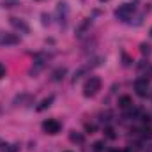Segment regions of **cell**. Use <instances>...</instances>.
I'll return each mask as SVG.
<instances>
[{"instance_id":"6da1fadb","label":"cell","mask_w":152,"mask_h":152,"mask_svg":"<svg viewBox=\"0 0 152 152\" xmlns=\"http://www.w3.org/2000/svg\"><path fill=\"white\" fill-rule=\"evenodd\" d=\"M136 11V2H127V4H122L118 5V9H115V18L120 20V21H127L133 18Z\"/></svg>"},{"instance_id":"7a4b0ae2","label":"cell","mask_w":152,"mask_h":152,"mask_svg":"<svg viewBox=\"0 0 152 152\" xmlns=\"http://www.w3.org/2000/svg\"><path fill=\"white\" fill-rule=\"evenodd\" d=\"M99 90H101V78H97V76H90L83 85V96L85 97H92Z\"/></svg>"},{"instance_id":"3957f363","label":"cell","mask_w":152,"mask_h":152,"mask_svg":"<svg viewBox=\"0 0 152 152\" xmlns=\"http://www.w3.org/2000/svg\"><path fill=\"white\" fill-rule=\"evenodd\" d=\"M48 58H50V57H48L46 53H37L36 58H34V66H32V69H30V76H37L39 73L44 69Z\"/></svg>"},{"instance_id":"277c9868","label":"cell","mask_w":152,"mask_h":152,"mask_svg":"<svg viewBox=\"0 0 152 152\" xmlns=\"http://www.w3.org/2000/svg\"><path fill=\"white\" fill-rule=\"evenodd\" d=\"M134 90H136V96L140 97H147L149 96V80L147 78H138L134 81Z\"/></svg>"},{"instance_id":"5b68a950","label":"cell","mask_w":152,"mask_h":152,"mask_svg":"<svg viewBox=\"0 0 152 152\" xmlns=\"http://www.w3.org/2000/svg\"><path fill=\"white\" fill-rule=\"evenodd\" d=\"M42 129H44L48 134H58L60 129H62V124H60L57 118H48V120H44Z\"/></svg>"},{"instance_id":"8992f818","label":"cell","mask_w":152,"mask_h":152,"mask_svg":"<svg viewBox=\"0 0 152 152\" xmlns=\"http://www.w3.org/2000/svg\"><path fill=\"white\" fill-rule=\"evenodd\" d=\"M18 42H20V37L16 34H9L0 28V46H9V44H18Z\"/></svg>"},{"instance_id":"52a82bcc","label":"cell","mask_w":152,"mask_h":152,"mask_svg":"<svg viewBox=\"0 0 152 152\" xmlns=\"http://www.w3.org/2000/svg\"><path fill=\"white\" fill-rule=\"evenodd\" d=\"M9 21H11V25H12L16 30L23 32V34H28V32H30V27H28V25H27V23H25L21 18H11Z\"/></svg>"},{"instance_id":"ba28073f","label":"cell","mask_w":152,"mask_h":152,"mask_svg":"<svg viewBox=\"0 0 152 152\" xmlns=\"http://www.w3.org/2000/svg\"><path fill=\"white\" fill-rule=\"evenodd\" d=\"M67 14H69V7H67V4H66V2H58V4H57V18L62 21V20L67 18Z\"/></svg>"},{"instance_id":"9c48e42d","label":"cell","mask_w":152,"mask_h":152,"mask_svg":"<svg viewBox=\"0 0 152 152\" xmlns=\"http://www.w3.org/2000/svg\"><path fill=\"white\" fill-rule=\"evenodd\" d=\"M30 101H32V96H30V94H21V96H18V97L14 99V104H16V106H27Z\"/></svg>"},{"instance_id":"30bf717a","label":"cell","mask_w":152,"mask_h":152,"mask_svg":"<svg viewBox=\"0 0 152 152\" xmlns=\"http://www.w3.org/2000/svg\"><path fill=\"white\" fill-rule=\"evenodd\" d=\"M66 73H67L66 67H57V69L51 73V81H62L64 76H66Z\"/></svg>"},{"instance_id":"8fae6325","label":"cell","mask_w":152,"mask_h":152,"mask_svg":"<svg viewBox=\"0 0 152 152\" xmlns=\"http://www.w3.org/2000/svg\"><path fill=\"white\" fill-rule=\"evenodd\" d=\"M118 106H120L122 110H131V108H133V99H131L129 96H122V97L118 99Z\"/></svg>"},{"instance_id":"7c38bea8","label":"cell","mask_w":152,"mask_h":152,"mask_svg":"<svg viewBox=\"0 0 152 152\" xmlns=\"http://www.w3.org/2000/svg\"><path fill=\"white\" fill-rule=\"evenodd\" d=\"M69 140H71L73 143H80V145H81L85 138H83V134H81V133H78V131H73V133L69 134Z\"/></svg>"},{"instance_id":"4fadbf2b","label":"cell","mask_w":152,"mask_h":152,"mask_svg":"<svg viewBox=\"0 0 152 152\" xmlns=\"http://www.w3.org/2000/svg\"><path fill=\"white\" fill-rule=\"evenodd\" d=\"M51 103H53V96H50L48 99H44V101H42V103L39 104V106H37V112H42V110H46V108H48V106H50Z\"/></svg>"},{"instance_id":"5bb4252c","label":"cell","mask_w":152,"mask_h":152,"mask_svg":"<svg viewBox=\"0 0 152 152\" xmlns=\"http://www.w3.org/2000/svg\"><path fill=\"white\" fill-rule=\"evenodd\" d=\"M4 149H2V152H18V149H20V145H2Z\"/></svg>"},{"instance_id":"9a60e30c","label":"cell","mask_w":152,"mask_h":152,"mask_svg":"<svg viewBox=\"0 0 152 152\" xmlns=\"http://www.w3.org/2000/svg\"><path fill=\"white\" fill-rule=\"evenodd\" d=\"M142 136L151 140V138H152V127H147V126H145V127L142 129Z\"/></svg>"},{"instance_id":"2e32d148","label":"cell","mask_w":152,"mask_h":152,"mask_svg":"<svg viewBox=\"0 0 152 152\" xmlns=\"http://www.w3.org/2000/svg\"><path fill=\"white\" fill-rule=\"evenodd\" d=\"M104 151V142H96L94 143V152H103Z\"/></svg>"},{"instance_id":"e0dca14e","label":"cell","mask_w":152,"mask_h":152,"mask_svg":"<svg viewBox=\"0 0 152 152\" xmlns=\"http://www.w3.org/2000/svg\"><path fill=\"white\" fill-rule=\"evenodd\" d=\"M104 133H106V138H110V140H115V131L112 127H106L104 129Z\"/></svg>"},{"instance_id":"ac0fdd59","label":"cell","mask_w":152,"mask_h":152,"mask_svg":"<svg viewBox=\"0 0 152 152\" xmlns=\"http://www.w3.org/2000/svg\"><path fill=\"white\" fill-rule=\"evenodd\" d=\"M140 50H142V53H147V55L151 53V46H149V44H142Z\"/></svg>"},{"instance_id":"d6986e66","label":"cell","mask_w":152,"mask_h":152,"mask_svg":"<svg viewBox=\"0 0 152 152\" xmlns=\"http://www.w3.org/2000/svg\"><path fill=\"white\" fill-rule=\"evenodd\" d=\"M5 73H7V71H5V66H4V64H0V78H4Z\"/></svg>"},{"instance_id":"ffe728a7","label":"cell","mask_w":152,"mask_h":152,"mask_svg":"<svg viewBox=\"0 0 152 152\" xmlns=\"http://www.w3.org/2000/svg\"><path fill=\"white\" fill-rule=\"evenodd\" d=\"M42 23H44V25L50 23V16H48V14H42Z\"/></svg>"},{"instance_id":"44dd1931","label":"cell","mask_w":152,"mask_h":152,"mask_svg":"<svg viewBox=\"0 0 152 152\" xmlns=\"http://www.w3.org/2000/svg\"><path fill=\"white\" fill-rule=\"evenodd\" d=\"M85 127H87V131H94V129H96V126H90V124H87Z\"/></svg>"},{"instance_id":"7402d4cb","label":"cell","mask_w":152,"mask_h":152,"mask_svg":"<svg viewBox=\"0 0 152 152\" xmlns=\"http://www.w3.org/2000/svg\"><path fill=\"white\" fill-rule=\"evenodd\" d=\"M5 2H7V4H16L18 0H5Z\"/></svg>"},{"instance_id":"603a6c76","label":"cell","mask_w":152,"mask_h":152,"mask_svg":"<svg viewBox=\"0 0 152 152\" xmlns=\"http://www.w3.org/2000/svg\"><path fill=\"white\" fill-rule=\"evenodd\" d=\"M151 36H152V28H151Z\"/></svg>"},{"instance_id":"cb8c5ba5","label":"cell","mask_w":152,"mask_h":152,"mask_svg":"<svg viewBox=\"0 0 152 152\" xmlns=\"http://www.w3.org/2000/svg\"><path fill=\"white\" fill-rule=\"evenodd\" d=\"M67 152H69V151H67Z\"/></svg>"}]
</instances>
